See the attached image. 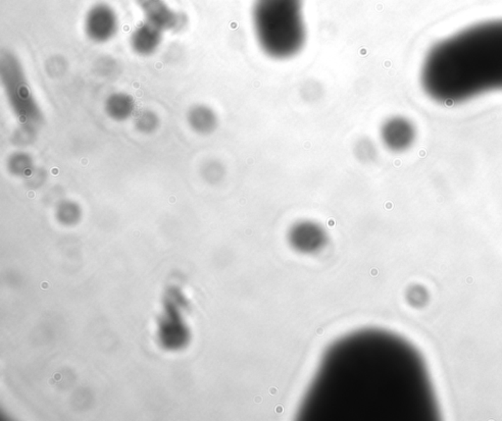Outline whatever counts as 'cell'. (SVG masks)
I'll use <instances>...</instances> for the list:
<instances>
[{
	"mask_svg": "<svg viewBox=\"0 0 502 421\" xmlns=\"http://www.w3.org/2000/svg\"><path fill=\"white\" fill-rule=\"evenodd\" d=\"M421 85L431 99L447 104L502 91V20L469 27L433 46Z\"/></svg>",
	"mask_w": 502,
	"mask_h": 421,
	"instance_id": "1",
	"label": "cell"
},
{
	"mask_svg": "<svg viewBox=\"0 0 502 421\" xmlns=\"http://www.w3.org/2000/svg\"><path fill=\"white\" fill-rule=\"evenodd\" d=\"M252 21L260 48L273 59H289L306 45L303 0H255Z\"/></svg>",
	"mask_w": 502,
	"mask_h": 421,
	"instance_id": "2",
	"label": "cell"
},
{
	"mask_svg": "<svg viewBox=\"0 0 502 421\" xmlns=\"http://www.w3.org/2000/svg\"><path fill=\"white\" fill-rule=\"evenodd\" d=\"M0 81L12 113L21 126L36 129L45 122V114L31 89L23 63L13 51L0 55Z\"/></svg>",
	"mask_w": 502,
	"mask_h": 421,
	"instance_id": "3",
	"label": "cell"
},
{
	"mask_svg": "<svg viewBox=\"0 0 502 421\" xmlns=\"http://www.w3.org/2000/svg\"><path fill=\"white\" fill-rule=\"evenodd\" d=\"M135 3L143 22L163 33H181L189 25L187 14L173 8L166 0H135Z\"/></svg>",
	"mask_w": 502,
	"mask_h": 421,
	"instance_id": "4",
	"label": "cell"
},
{
	"mask_svg": "<svg viewBox=\"0 0 502 421\" xmlns=\"http://www.w3.org/2000/svg\"><path fill=\"white\" fill-rule=\"evenodd\" d=\"M83 26L89 41L96 45H103L115 38L120 22L113 7L99 2L87 10Z\"/></svg>",
	"mask_w": 502,
	"mask_h": 421,
	"instance_id": "5",
	"label": "cell"
},
{
	"mask_svg": "<svg viewBox=\"0 0 502 421\" xmlns=\"http://www.w3.org/2000/svg\"><path fill=\"white\" fill-rule=\"evenodd\" d=\"M417 137L415 125L403 116H392L382 124L380 138L382 145L392 152H406Z\"/></svg>",
	"mask_w": 502,
	"mask_h": 421,
	"instance_id": "6",
	"label": "cell"
},
{
	"mask_svg": "<svg viewBox=\"0 0 502 421\" xmlns=\"http://www.w3.org/2000/svg\"><path fill=\"white\" fill-rule=\"evenodd\" d=\"M289 243L294 250L303 254L318 252L326 244L325 230L312 221L296 223L289 231Z\"/></svg>",
	"mask_w": 502,
	"mask_h": 421,
	"instance_id": "7",
	"label": "cell"
},
{
	"mask_svg": "<svg viewBox=\"0 0 502 421\" xmlns=\"http://www.w3.org/2000/svg\"><path fill=\"white\" fill-rule=\"evenodd\" d=\"M164 33L143 21L131 31L129 43L135 55L150 57L157 52L162 45Z\"/></svg>",
	"mask_w": 502,
	"mask_h": 421,
	"instance_id": "8",
	"label": "cell"
},
{
	"mask_svg": "<svg viewBox=\"0 0 502 421\" xmlns=\"http://www.w3.org/2000/svg\"><path fill=\"white\" fill-rule=\"evenodd\" d=\"M187 122L197 135L207 136L215 132L219 120L216 112L210 106L196 104L187 111Z\"/></svg>",
	"mask_w": 502,
	"mask_h": 421,
	"instance_id": "9",
	"label": "cell"
},
{
	"mask_svg": "<svg viewBox=\"0 0 502 421\" xmlns=\"http://www.w3.org/2000/svg\"><path fill=\"white\" fill-rule=\"evenodd\" d=\"M135 99L127 92H112L104 101L106 115L115 122L122 123L129 120L135 114Z\"/></svg>",
	"mask_w": 502,
	"mask_h": 421,
	"instance_id": "10",
	"label": "cell"
},
{
	"mask_svg": "<svg viewBox=\"0 0 502 421\" xmlns=\"http://www.w3.org/2000/svg\"><path fill=\"white\" fill-rule=\"evenodd\" d=\"M36 169L34 158L30 153L16 152L12 153L7 159V170L11 175L22 179H27Z\"/></svg>",
	"mask_w": 502,
	"mask_h": 421,
	"instance_id": "11",
	"label": "cell"
},
{
	"mask_svg": "<svg viewBox=\"0 0 502 421\" xmlns=\"http://www.w3.org/2000/svg\"><path fill=\"white\" fill-rule=\"evenodd\" d=\"M160 118L155 111L145 109L141 111L135 118V128L138 133L151 135L159 129Z\"/></svg>",
	"mask_w": 502,
	"mask_h": 421,
	"instance_id": "12",
	"label": "cell"
},
{
	"mask_svg": "<svg viewBox=\"0 0 502 421\" xmlns=\"http://www.w3.org/2000/svg\"><path fill=\"white\" fill-rule=\"evenodd\" d=\"M354 155L360 162H374L378 155L376 145L370 138H360L355 145Z\"/></svg>",
	"mask_w": 502,
	"mask_h": 421,
	"instance_id": "13",
	"label": "cell"
},
{
	"mask_svg": "<svg viewBox=\"0 0 502 421\" xmlns=\"http://www.w3.org/2000/svg\"><path fill=\"white\" fill-rule=\"evenodd\" d=\"M201 173L207 182H218L224 176V167L220 162L210 160L203 165Z\"/></svg>",
	"mask_w": 502,
	"mask_h": 421,
	"instance_id": "14",
	"label": "cell"
}]
</instances>
